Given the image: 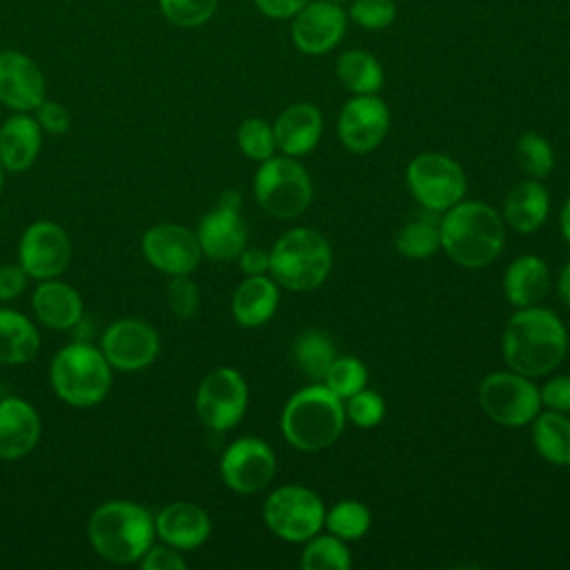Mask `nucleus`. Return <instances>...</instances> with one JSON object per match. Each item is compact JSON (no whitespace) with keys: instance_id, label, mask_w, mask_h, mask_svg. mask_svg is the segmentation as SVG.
<instances>
[{"instance_id":"1","label":"nucleus","mask_w":570,"mask_h":570,"mask_svg":"<svg viewBox=\"0 0 570 570\" xmlns=\"http://www.w3.org/2000/svg\"><path fill=\"white\" fill-rule=\"evenodd\" d=\"M501 350L512 372L537 379L559 367L568 350V332L552 309L519 307L503 330Z\"/></svg>"},{"instance_id":"2","label":"nucleus","mask_w":570,"mask_h":570,"mask_svg":"<svg viewBox=\"0 0 570 570\" xmlns=\"http://www.w3.org/2000/svg\"><path fill=\"white\" fill-rule=\"evenodd\" d=\"M87 537L96 554L105 561L118 566L138 563L156 537L154 514L136 501H105L91 512Z\"/></svg>"},{"instance_id":"3","label":"nucleus","mask_w":570,"mask_h":570,"mask_svg":"<svg viewBox=\"0 0 570 570\" xmlns=\"http://www.w3.org/2000/svg\"><path fill=\"white\" fill-rule=\"evenodd\" d=\"M505 243L503 218L485 203L459 200L441 214V247L461 267H485Z\"/></svg>"},{"instance_id":"4","label":"nucleus","mask_w":570,"mask_h":570,"mask_svg":"<svg viewBox=\"0 0 570 570\" xmlns=\"http://www.w3.org/2000/svg\"><path fill=\"white\" fill-rule=\"evenodd\" d=\"M343 401L323 383H312L283 407L281 430L285 441L301 452H318L330 448L345 428Z\"/></svg>"},{"instance_id":"5","label":"nucleus","mask_w":570,"mask_h":570,"mask_svg":"<svg viewBox=\"0 0 570 570\" xmlns=\"http://www.w3.org/2000/svg\"><path fill=\"white\" fill-rule=\"evenodd\" d=\"M332 269L327 238L309 227L285 232L269 252L272 278L292 292H312L325 283Z\"/></svg>"},{"instance_id":"6","label":"nucleus","mask_w":570,"mask_h":570,"mask_svg":"<svg viewBox=\"0 0 570 570\" xmlns=\"http://www.w3.org/2000/svg\"><path fill=\"white\" fill-rule=\"evenodd\" d=\"M49 381L62 403L94 407L109 394L111 365L100 347L78 341L58 350L49 365Z\"/></svg>"},{"instance_id":"7","label":"nucleus","mask_w":570,"mask_h":570,"mask_svg":"<svg viewBox=\"0 0 570 570\" xmlns=\"http://www.w3.org/2000/svg\"><path fill=\"white\" fill-rule=\"evenodd\" d=\"M254 198L274 218L301 216L314 196L312 178L292 156H272L254 174Z\"/></svg>"},{"instance_id":"8","label":"nucleus","mask_w":570,"mask_h":570,"mask_svg":"<svg viewBox=\"0 0 570 570\" xmlns=\"http://www.w3.org/2000/svg\"><path fill=\"white\" fill-rule=\"evenodd\" d=\"M263 519L278 539L303 543L325 525V505L305 485H281L265 499Z\"/></svg>"},{"instance_id":"9","label":"nucleus","mask_w":570,"mask_h":570,"mask_svg":"<svg viewBox=\"0 0 570 570\" xmlns=\"http://www.w3.org/2000/svg\"><path fill=\"white\" fill-rule=\"evenodd\" d=\"M405 176L414 200L423 209L443 214L465 196V174L461 165L445 154L425 151L414 156Z\"/></svg>"},{"instance_id":"10","label":"nucleus","mask_w":570,"mask_h":570,"mask_svg":"<svg viewBox=\"0 0 570 570\" xmlns=\"http://www.w3.org/2000/svg\"><path fill=\"white\" fill-rule=\"evenodd\" d=\"M479 403L483 412L505 428L530 423L541 410L539 387L519 372H492L479 385Z\"/></svg>"},{"instance_id":"11","label":"nucleus","mask_w":570,"mask_h":570,"mask_svg":"<svg viewBox=\"0 0 570 570\" xmlns=\"http://www.w3.org/2000/svg\"><path fill=\"white\" fill-rule=\"evenodd\" d=\"M247 383L234 367H216L200 381L196 390V414L200 423L214 432L232 430L247 410Z\"/></svg>"},{"instance_id":"12","label":"nucleus","mask_w":570,"mask_h":570,"mask_svg":"<svg viewBox=\"0 0 570 570\" xmlns=\"http://www.w3.org/2000/svg\"><path fill=\"white\" fill-rule=\"evenodd\" d=\"M276 474V454L272 445L258 436H240L232 441L220 456V479L238 494L263 490Z\"/></svg>"},{"instance_id":"13","label":"nucleus","mask_w":570,"mask_h":570,"mask_svg":"<svg viewBox=\"0 0 570 570\" xmlns=\"http://www.w3.org/2000/svg\"><path fill=\"white\" fill-rule=\"evenodd\" d=\"M240 194L229 189L218 198L216 207L198 220L196 236L207 258L232 261L247 247V223L240 216Z\"/></svg>"},{"instance_id":"14","label":"nucleus","mask_w":570,"mask_h":570,"mask_svg":"<svg viewBox=\"0 0 570 570\" xmlns=\"http://www.w3.org/2000/svg\"><path fill=\"white\" fill-rule=\"evenodd\" d=\"M18 263L29 278H58L71 263V240L67 232L51 220L31 223L20 236Z\"/></svg>"},{"instance_id":"15","label":"nucleus","mask_w":570,"mask_h":570,"mask_svg":"<svg viewBox=\"0 0 570 570\" xmlns=\"http://www.w3.org/2000/svg\"><path fill=\"white\" fill-rule=\"evenodd\" d=\"M100 352L111 370L138 372L156 361L160 338L158 332L140 318H118L102 332Z\"/></svg>"},{"instance_id":"16","label":"nucleus","mask_w":570,"mask_h":570,"mask_svg":"<svg viewBox=\"0 0 570 570\" xmlns=\"http://www.w3.org/2000/svg\"><path fill=\"white\" fill-rule=\"evenodd\" d=\"M140 247L147 263L167 276L191 274L203 256L196 232L176 223L151 225L142 234Z\"/></svg>"},{"instance_id":"17","label":"nucleus","mask_w":570,"mask_h":570,"mask_svg":"<svg viewBox=\"0 0 570 570\" xmlns=\"http://www.w3.org/2000/svg\"><path fill=\"white\" fill-rule=\"evenodd\" d=\"M390 129V109L376 94L354 96L338 114V138L345 149L367 154L376 149Z\"/></svg>"},{"instance_id":"18","label":"nucleus","mask_w":570,"mask_h":570,"mask_svg":"<svg viewBox=\"0 0 570 570\" xmlns=\"http://www.w3.org/2000/svg\"><path fill=\"white\" fill-rule=\"evenodd\" d=\"M47 96L45 76L33 58L22 51H0V102L11 111L31 114Z\"/></svg>"},{"instance_id":"19","label":"nucleus","mask_w":570,"mask_h":570,"mask_svg":"<svg viewBox=\"0 0 570 570\" xmlns=\"http://www.w3.org/2000/svg\"><path fill=\"white\" fill-rule=\"evenodd\" d=\"M345 33V11L332 0L307 2L292 22L294 45L309 56L334 49Z\"/></svg>"},{"instance_id":"20","label":"nucleus","mask_w":570,"mask_h":570,"mask_svg":"<svg viewBox=\"0 0 570 570\" xmlns=\"http://www.w3.org/2000/svg\"><path fill=\"white\" fill-rule=\"evenodd\" d=\"M42 421L38 410L18 396L0 401V459L16 461L27 456L40 441Z\"/></svg>"},{"instance_id":"21","label":"nucleus","mask_w":570,"mask_h":570,"mask_svg":"<svg viewBox=\"0 0 570 570\" xmlns=\"http://www.w3.org/2000/svg\"><path fill=\"white\" fill-rule=\"evenodd\" d=\"M154 525L156 537L176 550H194L212 534L209 514L189 501L167 503L158 514H154Z\"/></svg>"},{"instance_id":"22","label":"nucleus","mask_w":570,"mask_h":570,"mask_svg":"<svg viewBox=\"0 0 570 570\" xmlns=\"http://www.w3.org/2000/svg\"><path fill=\"white\" fill-rule=\"evenodd\" d=\"M272 127L276 149H281L285 156L296 158L309 154L316 147L323 134V116L318 107L309 102H294L281 111Z\"/></svg>"},{"instance_id":"23","label":"nucleus","mask_w":570,"mask_h":570,"mask_svg":"<svg viewBox=\"0 0 570 570\" xmlns=\"http://www.w3.org/2000/svg\"><path fill=\"white\" fill-rule=\"evenodd\" d=\"M42 147V129L36 116L27 111H13L0 125V165L7 171L29 169Z\"/></svg>"},{"instance_id":"24","label":"nucleus","mask_w":570,"mask_h":570,"mask_svg":"<svg viewBox=\"0 0 570 570\" xmlns=\"http://www.w3.org/2000/svg\"><path fill=\"white\" fill-rule=\"evenodd\" d=\"M31 309L36 318L51 330H71L82 318L80 294L58 278L40 281L31 296Z\"/></svg>"},{"instance_id":"25","label":"nucleus","mask_w":570,"mask_h":570,"mask_svg":"<svg viewBox=\"0 0 570 570\" xmlns=\"http://www.w3.org/2000/svg\"><path fill=\"white\" fill-rule=\"evenodd\" d=\"M278 307V283L274 278L247 276L232 296V314L240 327L265 325Z\"/></svg>"},{"instance_id":"26","label":"nucleus","mask_w":570,"mask_h":570,"mask_svg":"<svg viewBox=\"0 0 570 570\" xmlns=\"http://www.w3.org/2000/svg\"><path fill=\"white\" fill-rule=\"evenodd\" d=\"M548 209V189L537 178H528L517 183L505 196L503 220L519 234H532L543 225Z\"/></svg>"},{"instance_id":"27","label":"nucleus","mask_w":570,"mask_h":570,"mask_svg":"<svg viewBox=\"0 0 570 570\" xmlns=\"http://www.w3.org/2000/svg\"><path fill=\"white\" fill-rule=\"evenodd\" d=\"M550 287L548 265L532 254L519 256L503 274V294L514 307L537 305Z\"/></svg>"},{"instance_id":"28","label":"nucleus","mask_w":570,"mask_h":570,"mask_svg":"<svg viewBox=\"0 0 570 570\" xmlns=\"http://www.w3.org/2000/svg\"><path fill=\"white\" fill-rule=\"evenodd\" d=\"M40 350L38 327L18 309L0 307V363L22 365Z\"/></svg>"},{"instance_id":"29","label":"nucleus","mask_w":570,"mask_h":570,"mask_svg":"<svg viewBox=\"0 0 570 570\" xmlns=\"http://www.w3.org/2000/svg\"><path fill=\"white\" fill-rule=\"evenodd\" d=\"M532 443L552 465H570V419L566 412H539L532 419Z\"/></svg>"},{"instance_id":"30","label":"nucleus","mask_w":570,"mask_h":570,"mask_svg":"<svg viewBox=\"0 0 570 570\" xmlns=\"http://www.w3.org/2000/svg\"><path fill=\"white\" fill-rule=\"evenodd\" d=\"M292 363L294 367L309 379L312 383H321L336 358V347L332 338L321 330H305L292 343Z\"/></svg>"},{"instance_id":"31","label":"nucleus","mask_w":570,"mask_h":570,"mask_svg":"<svg viewBox=\"0 0 570 570\" xmlns=\"http://www.w3.org/2000/svg\"><path fill=\"white\" fill-rule=\"evenodd\" d=\"M394 245L407 258L432 256L441 247V214L421 207L399 229Z\"/></svg>"},{"instance_id":"32","label":"nucleus","mask_w":570,"mask_h":570,"mask_svg":"<svg viewBox=\"0 0 570 570\" xmlns=\"http://www.w3.org/2000/svg\"><path fill=\"white\" fill-rule=\"evenodd\" d=\"M336 76L354 96L376 94L383 87V69L379 60L363 49L345 51L336 62Z\"/></svg>"},{"instance_id":"33","label":"nucleus","mask_w":570,"mask_h":570,"mask_svg":"<svg viewBox=\"0 0 570 570\" xmlns=\"http://www.w3.org/2000/svg\"><path fill=\"white\" fill-rule=\"evenodd\" d=\"M301 554V566L305 570H347L352 566L350 550L343 539L327 534H314L305 541Z\"/></svg>"},{"instance_id":"34","label":"nucleus","mask_w":570,"mask_h":570,"mask_svg":"<svg viewBox=\"0 0 570 570\" xmlns=\"http://www.w3.org/2000/svg\"><path fill=\"white\" fill-rule=\"evenodd\" d=\"M372 523L370 508L356 499H345L325 510V528L343 541L361 539Z\"/></svg>"},{"instance_id":"35","label":"nucleus","mask_w":570,"mask_h":570,"mask_svg":"<svg viewBox=\"0 0 570 570\" xmlns=\"http://www.w3.org/2000/svg\"><path fill=\"white\" fill-rule=\"evenodd\" d=\"M514 158L519 167L532 178H546L554 167V151L550 142L537 131H528L517 140Z\"/></svg>"},{"instance_id":"36","label":"nucleus","mask_w":570,"mask_h":570,"mask_svg":"<svg viewBox=\"0 0 570 570\" xmlns=\"http://www.w3.org/2000/svg\"><path fill=\"white\" fill-rule=\"evenodd\" d=\"M321 383L327 385L341 401H345L365 387L367 367L356 356H336Z\"/></svg>"},{"instance_id":"37","label":"nucleus","mask_w":570,"mask_h":570,"mask_svg":"<svg viewBox=\"0 0 570 570\" xmlns=\"http://www.w3.org/2000/svg\"><path fill=\"white\" fill-rule=\"evenodd\" d=\"M236 142L238 149L256 163H263L274 156L276 151V138H274V127L265 122L263 118H247L240 122L236 131Z\"/></svg>"},{"instance_id":"38","label":"nucleus","mask_w":570,"mask_h":570,"mask_svg":"<svg viewBox=\"0 0 570 570\" xmlns=\"http://www.w3.org/2000/svg\"><path fill=\"white\" fill-rule=\"evenodd\" d=\"M218 0H158L163 16L183 29H194L205 24L214 11Z\"/></svg>"},{"instance_id":"39","label":"nucleus","mask_w":570,"mask_h":570,"mask_svg":"<svg viewBox=\"0 0 570 570\" xmlns=\"http://www.w3.org/2000/svg\"><path fill=\"white\" fill-rule=\"evenodd\" d=\"M385 414V403L383 399L372 392V390H358L350 399H345V416L356 425V428H374L381 423Z\"/></svg>"},{"instance_id":"40","label":"nucleus","mask_w":570,"mask_h":570,"mask_svg":"<svg viewBox=\"0 0 570 570\" xmlns=\"http://www.w3.org/2000/svg\"><path fill=\"white\" fill-rule=\"evenodd\" d=\"M350 18L370 31L385 29L396 18L394 0H354L350 7Z\"/></svg>"},{"instance_id":"41","label":"nucleus","mask_w":570,"mask_h":570,"mask_svg":"<svg viewBox=\"0 0 570 570\" xmlns=\"http://www.w3.org/2000/svg\"><path fill=\"white\" fill-rule=\"evenodd\" d=\"M167 303L169 309L174 312V316L187 321L198 312V303H200V294H198V285L189 278V274L185 276H171L169 287H167Z\"/></svg>"},{"instance_id":"42","label":"nucleus","mask_w":570,"mask_h":570,"mask_svg":"<svg viewBox=\"0 0 570 570\" xmlns=\"http://www.w3.org/2000/svg\"><path fill=\"white\" fill-rule=\"evenodd\" d=\"M33 111H36V120H38L40 129L51 136H62L71 127V116H69L67 107L56 100L45 98Z\"/></svg>"},{"instance_id":"43","label":"nucleus","mask_w":570,"mask_h":570,"mask_svg":"<svg viewBox=\"0 0 570 570\" xmlns=\"http://www.w3.org/2000/svg\"><path fill=\"white\" fill-rule=\"evenodd\" d=\"M138 563L142 570H185L187 568V561L183 559L180 550L167 543H160V546L151 543V548L142 554Z\"/></svg>"},{"instance_id":"44","label":"nucleus","mask_w":570,"mask_h":570,"mask_svg":"<svg viewBox=\"0 0 570 570\" xmlns=\"http://www.w3.org/2000/svg\"><path fill=\"white\" fill-rule=\"evenodd\" d=\"M541 403L554 412H570V376H552L539 390Z\"/></svg>"},{"instance_id":"45","label":"nucleus","mask_w":570,"mask_h":570,"mask_svg":"<svg viewBox=\"0 0 570 570\" xmlns=\"http://www.w3.org/2000/svg\"><path fill=\"white\" fill-rule=\"evenodd\" d=\"M29 283V274L22 269L20 263L0 265V303L18 298Z\"/></svg>"},{"instance_id":"46","label":"nucleus","mask_w":570,"mask_h":570,"mask_svg":"<svg viewBox=\"0 0 570 570\" xmlns=\"http://www.w3.org/2000/svg\"><path fill=\"white\" fill-rule=\"evenodd\" d=\"M309 0H254V4L258 7L261 13L276 18V20H285V18H294Z\"/></svg>"},{"instance_id":"47","label":"nucleus","mask_w":570,"mask_h":570,"mask_svg":"<svg viewBox=\"0 0 570 570\" xmlns=\"http://www.w3.org/2000/svg\"><path fill=\"white\" fill-rule=\"evenodd\" d=\"M238 265H240L243 274L261 276V274L269 272V252H265L261 247H245L238 254Z\"/></svg>"},{"instance_id":"48","label":"nucleus","mask_w":570,"mask_h":570,"mask_svg":"<svg viewBox=\"0 0 570 570\" xmlns=\"http://www.w3.org/2000/svg\"><path fill=\"white\" fill-rule=\"evenodd\" d=\"M557 289H559V296L561 301L570 307V261L563 265L561 274H559V281H557Z\"/></svg>"},{"instance_id":"49","label":"nucleus","mask_w":570,"mask_h":570,"mask_svg":"<svg viewBox=\"0 0 570 570\" xmlns=\"http://www.w3.org/2000/svg\"><path fill=\"white\" fill-rule=\"evenodd\" d=\"M561 232H563L566 240L570 243V196H568V200H566V205L561 209Z\"/></svg>"},{"instance_id":"50","label":"nucleus","mask_w":570,"mask_h":570,"mask_svg":"<svg viewBox=\"0 0 570 570\" xmlns=\"http://www.w3.org/2000/svg\"><path fill=\"white\" fill-rule=\"evenodd\" d=\"M2 187H4V167L0 165V194H2Z\"/></svg>"},{"instance_id":"51","label":"nucleus","mask_w":570,"mask_h":570,"mask_svg":"<svg viewBox=\"0 0 570 570\" xmlns=\"http://www.w3.org/2000/svg\"><path fill=\"white\" fill-rule=\"evenodd\" d=\"M332 2H343V0H332Z\"/></svg>"}]
</instances>
